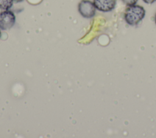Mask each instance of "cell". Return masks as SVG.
Returning a JSON list of instances; mask_svg holds the SVG:
<instances>
[{"label": "cell", "instance_id": "6da1fadb", "mask_svg": "<svg viewBox=\"0 0 156 138\" xmlns=\"http://www.w3.org/2000/svg\"><path fill=\"white\" fill-rule=\"evenodd\" d=\"M146 15V10L143 6L133 5L128 6L124 12V19L130 26H136L143 20Z\"/></svg>", "mask_w": 156, "mask_h": 138}, {"label": "cell", "instance_id": "7a4b0ae2", "mask_svg": "<svg viewBox=\"0 0 156 138\" xmlns=\"http://www.w3.org/2000/svg\"><path fill=\"white\" fill-rule=\"evenodd\" d=\"M96 9L93 2L90 0H81L78 4V11L85 18H91L96 14Z\"/></svg>", "mask_w": 156, "mask_h": 138}, {"label": "cell", "instance_id": "3957f363", "mask_svg": "<svg viewBox=\"0 0 156 138\" xmlns=\"http://www.w3.org/2000/svg\"><path fill=\"white\" fill-rule=\"evenodd\" d=\"M16 17L10 10H4L0 13V29L7 30L10 29L15 24Z\"/></svg>", "mask_w": 156, "mask_h": 138}, {"label": "cell", "instance_id": "277c9868", "mask_svg": "<svg viewBox=\"0 0 156 138\" xmlns=\"http://www.w3.org/2000/svg\"><path fill=\"white\" fill-rule=\"evenodd\" d=\"M94 5L97 10L102 12L112 11L116 6V0H93Z\"/></svg>", "mask_w": 156, "mask_h": 138}, {"label": "cell", "instance_id": "5b68a950", "mask_svg": "<svg viewBox=\"0 0 156 138\" xmlns=\"http://www.w3.org/2000/svg\"><path fill=\"white\" fill-rule=\"evenodd\" d=\"M13 0H0V9L4 10H9L13 5Z\"/></svg>", "mask_w": 156, "mask_h": 138}, {"label": "cell", "instance_id": "8992f818", "mask_svg": "<svg viewBox=\"0 0 156 138\" xmlns=\"http://www.w3.org/2000/svg\"><path fill=\"white\" fill-rule=\"evenodd\" d=\"M138 0H122L124 4L127 6H131L136 4Z\"/></svg>", "mask_w": 156, "mask_h": 138}, {"label": "cell", "instance_id": "52a82bcc", "mask_svg": "<svg viewBox=\"0 0 156 138\" xmlns=\"http://www.w3.org/2000/svg\"><path fill=\"white\" fill-rule=\"evenodd\" d=\"M143 1L147 4H151L156 1V0H143Z\"/></svg>", "mask_w": 156, "mask_h": 138}, {"label": "cell", "instance_id": "ba28073f", "mask_svg": "<svg viewBox=\"0 0 156 138\" xmlns=\"http://www.w3.org/2000/svg\"><path fill=\"white\" fill-rule=\"evenodd\" d=\"M24 0H13V1L16 2H22Z\"/></svg>", "mask_w": 156, "mask_h": 138}, {"label": "cell", "instance_id": "9c48e42d", "mask_svg": "<svg viewBox=\"0 0 156 138\" xmlns=\"http://www.w3.org/2000/svg\"><path fill=\"white\" fill-rule=\"evenodd\" d=\"M154 20H155V23L156 24V13L155 14V16H154Z\"/></svg>", "mask_w": 156, "mask_h": 138}, {"label": "cell", "instance_id": "30bf717a", "mask_svg": "<svg viewBox=\"0 0 156 138\" xmlns=\"http://www.w3.org/2000/svg\"><path fill=\"white\" fill-rule=\"evenodd\" d=\"M1 36V29H0V38Z\"/></svg>", "mask_w": 156, "mask_h": 138}]
</instances>
